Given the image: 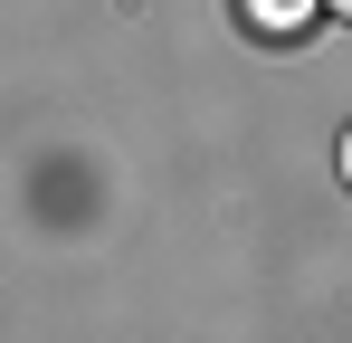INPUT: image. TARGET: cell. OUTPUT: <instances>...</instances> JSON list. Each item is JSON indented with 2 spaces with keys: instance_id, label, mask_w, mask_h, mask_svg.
<instances>
[{
  "instance_id": "obj_2",
  "label": "cell",
  "mask_w": 352,
  "mask_h": 343,
  "mask_svg": "<svg viewBox=\"0 0 352 343\" xmlns=\"http://www.w3.org/2000/svg\"><path fill=\"white\" fill-rule=\"evenodd\" d=\"M333 19H352V0H333Z\"/></svg>"
},
{
  "instance_id": "obj_1",
  "label": "cell",
  "mask_w": 352,
  "mask_h": 343,
  "mask_svg": "<svg viewBox=\"0 0 352 343\" xmlns=\"http://www.w3.org/2000/svg\"><path fill=\"white\" fill-rule=\"evenodd\" d=\"M343 181H352V124H343Z\"/></svg>"
}]
</instances>
